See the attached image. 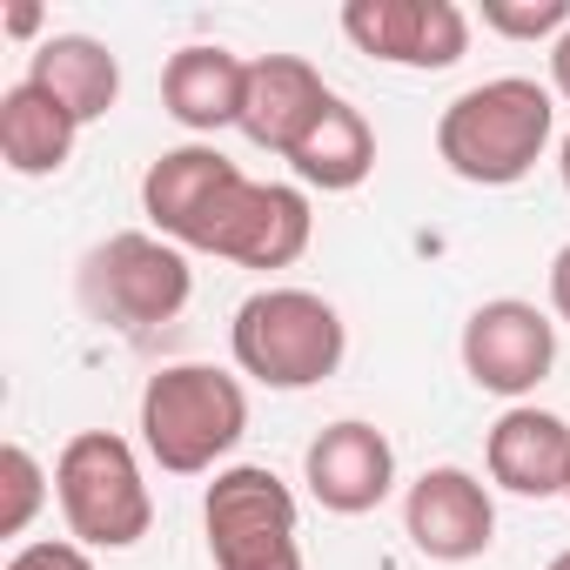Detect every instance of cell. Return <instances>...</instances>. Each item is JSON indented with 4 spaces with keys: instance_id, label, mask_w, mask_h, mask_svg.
Returning <instances> with one entry per match:
<instances>
[{
    "instance_id": "3",
    "label": "cell",
    "mask_w": 570,
    "mask_h": 570,
    "mask_svg": "<svg viewBox=\"0 0 570 570\" xmlns=\"http://www.w3.org/2000/svg\"><path fill=\"white\" fill-rule=\"evenodd\" d=\"M248 430V396L215 363H175L141 390V443L168 476L215 470Z\"/></svg>"
},
{
    "instance_id": "26",
    "label": "cell",
    "mask_w": 570,
    "mask_h": 570,
    "mask_svg": "<svg viewBox=\"0 0 570 570\" xmlns=\"http://www.w3.org/2000/svg\"><path fill=\"white\" fill-rule=\"evenodd\" d=\"M550 570H570V550H557V557H550Z\"/></svg>"
},
{
    "instance_id": "9",
    "label": "cell",
    "mask_w": 570,
    "mask_h": 570,
    "mask_svg": "<svg viewBox=\"0 0 570 570\" xmlns=\"http://www.w3.org/2000/svg\"><path fill=\"white\" fill-rule=\"evenodd\" d=\"M550 363H557V323L537 303L497 296L463 323V370L490 396H510V403L530 396L550 376Z\"/></svg>"
},
{
    "instance_id": "22",
    "label": "cell",
    "mask_w": 570,
    "mask_h": 570,
    "mask_svg": "<svg viewBox=\"0 0 570 570\" xmlns=\"http://www.w3.org/2000/svg\"><path fill=\"white\" fill-rule=\"evenodd\" d=\"M550 309H557V323H570V242L550 255Z\"/></svg>"
},
{
    "instance_id": "15",
    "label": "cell",
    "mask_w": 570,
    "mask_h": 570,
    "mask_svg": "<svg viewBox=\"0 0 570 570\" xmlns=\"http://www.w3.org/2000/svg\"><path fill=\"white\" fill-rule=\"evenodd\" d=\"M161 101L181 128L195 135H215V128H242V101H248V61L215 48V41H195L181 55H168L161 68Z\"/></svg>"
},
{
    "instance_id": "8",
    "label": "cell",
    "mask_w": 570,
    "mask_h": 570,
    "mask_svg": "<svg viewBox=\"0 0 570 570\" xmlns=\"http://www.w3.org/2000/svg\"><path fill=\"white\" fill-rule=\"evenodd\" d=\"M343 35L363 55L390 68H423V75H443L470 55V14L456 0H350Z\"/></svg>"
},
{
    "instance_id": "1",
    "label": "cell",
    "mask_w": 570,
    "mask_h": 570,
    "mask_svg": "<svg viewBox=\"0 0 570 570\" xmlns=\"http://www.w3.org/2000/svg\"><path fill=\"white\" fill-rule=\"evenodd\" d=\"M550 128H557V95L530 75H497V81H476L470 95H456L443 108L436 155L456 181L510 188L543 161Z\"/></svg>"
},
{
    "instance_id": "25",
    "label": "cell",
    "mask_w": 570,
    "mask_h": 570,
    "mask_svg": "<svg viewBox=\"0 0 570 570\" xmlns=\"http://www.w3.org/2000/svg\"><path fill=\"white\" fill-rule=\"evenodd\" d=\"M557 175H563V188H570V135H563V148H557Z\"/></svg>"
},
{
    "instance_id": "13",
    "label": "cell",
    "mask_w": 570,
    "mask_h": 570,
    "mask_svg": "<svg viewBox=\"0 0 570 570\" xmlns=\"http://www.w3.org/2000/svg\"><path fill=\"white\" fill-rule=\"evenodd\" d=\"M336 95L323 88V75L303 61V55H262L248 61V101H242V135L268 155L289 161V148L323 121Z\"/></svg>"
},
{
    "instance_id": "17",
    "label": "cell",
    "mask_w": 570,
    "mask_h": 570,
    "mask_svg": "<svg viewBox=\"0 0 570 570\" xmlns=\"http://www.w3.org/2000/svg\"><path fill=\"white\" fill-rule=\"evenodd\" d=\"M75 135H81V121H75L48 88L14 81L8 95H0V161H8L14 175H28V181H35V175L68 168Z\"/></svg>"
},
{
    "instance_id": "23",
    "label": "cell",
    "mask_w": 570,
    "mask_h": 570,
    "mask_svg": "<svg viewBox=\"0 0 570 570\" xmlns=\"http://www.w3.org/2000/svg\"><path fill=\"white\" fill-rule=\"evenodd\" d=\"M550 95H563V101H570V28L550 41Z\"/></svg>"
},
{
    "instance_id": "27",
    "label": "cell",
    "mask_w": 570,
    "mask_h": 570,
    "mask_svg": "<svg viewBox=\"0 0 570 570\" xmlns=\"http://www.w3.org/2000/svg\"><path fill=\"white\" fill-rule=\"evenodd\" d=\"M563 497H570V490H563Z\"/></svg>"
},
{
    "instance_id": "7",
    "label": "cell",
    "mask_w": 570,
    "mask_h": 570,
    "mask_svg": "<svg viewBox=\"0 0 570 570\" xmlns=\"http://www.w3.org/2000/svg\"><path fill=\"white\" fill-rule=\"evenodd\" d=\"M316 235V215H309V195L289 188V181H235L215 215L202 222L195 248L202 255H222V262H242V268H289Z\"/></svg>"
},
{
    "instance_id": "6",
    "label": "cell",
    "mask_w": 570,
    "mask_h": 570,
    "mask_svg": "<svg viewBox=\"0 0 570 570\" xmlns=\"http://www.w3.org/2000/svg\"><path fill=\"white\" fill-rule=\"evenodd\" d=\"M208 557L215 570H303L296 543V497L268 463H228L215 470L202 497Z\"/></svg>"
},
{
    "instance_id": "14",
    "label": "cell",
    "mask_w": 570,
    "mask_h": 570,
    "mask_svg": "<svg viewBox=\"0 0 570 570\" xmlns=\"http://www.w3.org/2000/svg\"><path fill=\"white\" fill-rule=\"evenodd\" d=\"M490 483L510 497H563L570 490V423L537 403H510L490 423Z\"/></svg>"
},
{
    "instance_id": "12",
    "label": "cell",
    "mask_w": 570,
    "mask_h": 570,
    "mask_svg": "<svg viewBox=\"0 0 570 570\" xmlns=\"http://www.w3.org/2000/svg\"><path fill=\"white\" fill-rule=\"evenodd\" d=\"M235 181H242V168H235L222 148L181 141V148H168V155L148 161V175H141V208H148V222H155L175 248H195L202 222L215 215V202H222Z\"/></svg>"
},
{
    "instance_id": "4",
    "label": "cell",
    "mask_w": 570,
    "mask_h": 570,
    "mask_svg": "<svg viewBox=\"0 0 570 570\" xmlns=\"http://www.w3.org/2000/svg\"><path fill=\"white\" fill-rule=\"evenodd\" d=\"M75 289H81V309L108 330H161L188 309V289H195V268L188 255L168 242V235H108L81 255V275H75Z\"/></svg>"
},
{
    "instance_id": "21",
    "label": "cell",
    "mask_w": 570,
    "mask_h": 570,
    "mask_svg": "<svg viewBox=\"0 0 570 570\" xmlns=\"http://www.w3.org/2000/svg\"><path fill=\"white\" fill-rule=\"evenodd\" d=\"M8 570H95V557L81 543H21Z\"/></svg>"
},
{
    "instance_id": "19",
    "label": "cell",
    "mask_w": 570,
    "mask_h": 570,
    "mask_svg": "<svg viewBox=\"0 0 570 570\" xmlns=\"http://www.w3.org/2000/svg\"><path fill=\"white\" fill-rule=\"evenodd\" d=\"M0 490H8V503H0V537H21L35 523V510L48 503V476H41V463H35L28 443L0 450Z\"/></svg>"
},
{
    "instance_id": "20",
    "label": "cell",
    "mask_w": 570,
    "mask_h": 570,
    "mask_svg": "<svg viewBox=\"0 0 570 570\" xmlns=\"http://www.w3.org/2000/svg\"><path fill=\"white\" fill-rule=\"evenodd\" d=\"M483 28L503 41H557L570 28V0H483Z\"/></svg>"
},
{
    "instance_id": "16",
    "label": "cell",
    "mask_w": 570,
    "mask_h": 570,
    "mask_svg": "<svg viewBox=\"0 0 570 570\" xmlns=\"http://www.w3.org/2000/svg\"><path fill=\"white\" fill-rule=\"evenodd\" d=\"M28 81L48 88L81 128L101 121V115L121 101V61H115L95 35H48V41L28 55Z\"/></svg>"
},
{
    "instance_id": "5",
    "label": "cell",
    "mask_w": 570,
    "mask_h": 570,
    "mask_svg": "<svg viewBox=\"0 0 570 570\" xmlns=\"http://www.w3.org/2000/svg\"><path fill=\"white\" fill-rule=\"evenodd\" d=\"M55 497H61L68 530H75L88 550H128V543H141L148 523H155L141 463H135L128 436H115V430H81V436H68V450H61V463H55Z\"/></svg>"
},
{
    "instance_id": "18",
    "label": "cell",
    "mask_w": 570,
    "mask_h": 570,
    "mask_svg": "<svg viewBox=\"0 0 570 570\" xmlns=\"http://www.w3.org/2000/svg\"><path fill=\"white\" fill-rule=\"evenodd\" d=\"M289 168L309 181V188H323V195H350V188H363L370 181V168H376V128L363 121V108H350L343 95L323 108V121L289 148Z\"/></svg>"
},
{
    "instance_id": "10",
    "label": "cell",
    "mask_w": 570,
    "mask_h": 570,
    "mask_svg": "<svg viewBox=\"0 0 570 570\" xmlns=\"http://www.w3.org/2000/svg\"><path fill=\"white\" fill-rule=\"evenodd\" d=\"M403 537L430 563H470V557H483L497 543V503H490V490L470 470L436 463L403 497Z\"/></svg>"
},
{
    "instance_id": "24",
    "label": "cell",
    "mask_w": 570,
    "mask_h": 570,
    "mask_svg": "<svg viewBox=\"0 0 570 570\" xmlns=\"http://www.w3.org/2000/svg\"><path fill=\"white\" fill-rule=\"evenodd\" d=\"M35 28H41V14H35V8H14V14H8V35H35Z\"/></svg>"
},
{
    "instance_id": "2",
    "label": "cell",
    "mask_w": 570,
    "mask_h": 570,
    "mask_svg": "<svg viewBox=\"0 0 570 570\" xmlns=\"http://www.w3.org/2000/svg\"><path fill=\"white\" fill-rule=\"evenodd\" d=\"M235 370L262 390H316L343 370V316L316 289H255L228 323Z\"/></svg>"
},
{
    "instance_id": "11",
    "label": "cell",
    "mask_w": 570,
    "mask_h": 570,
    "mask_svg": "<svg viewBox=\"0 0 570 570\" xmlns=\"http://www.w3.org/2000/svg\"><path fill=\"white\" fill-rule=\"evenodd\" d=\"M303 476H309V497H316L323 510L363 517V510H376V503L396 490V450H390V436H383L376 423L343 416V423H330V430L309 443Z\"/></svg>"
}]
</instances>
